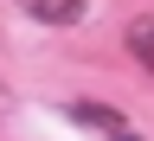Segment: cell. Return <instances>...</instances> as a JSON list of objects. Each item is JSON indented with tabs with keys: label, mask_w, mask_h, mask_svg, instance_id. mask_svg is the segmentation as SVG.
Returning a JSON list of instances; mask_svg holds the SVG:
<instances>
[{
	"label": "cell",
	"mask_w": 154,
	"mask_h": 141,
	"mask_svg": "<svg viewBox=\"0 0 154 141\" xmlns=\"http://www.w3.org/2000/svg\"><path fill=\"white\" fill-rule=\"evenodd\" d=\"M64 115H71L77 128H90V135H103V141H141V135H135V128H128V122H122V115H116L109 103H71Z\"/></svg>",
	"instance_id": "cell-1"
},
{
	"label": "cell",
	"mask_w": 154,
	"mask_h": 141,
	"mask_svg": "<svg viewBox=\"0 0 154 141\" xmlns=\"http://www.w3.org/2000/svg\"><path fill=\"white\" fill-rule=\"evenodd\" d=\"M13 7H26V13L38 19V26H77L90 0H13Z\"/></svg>",
	"instance_id": "cell-2"
},
{
	"label": "cell",
	"mask_w": 154,
	"mask_h": 141,
	"mask_svg": "<svg viewBox=\"0 0 154 141\" xmlns=\"http://www.w3.org/2000/svg\"><path fill=\"white\" fill-rule=\"evenodd\" d=\"M128 51L141 58V64L154 71V13H141V19H128Z\"/></svg>",
	"instance_id": "cell-3"
}]
</instances>
